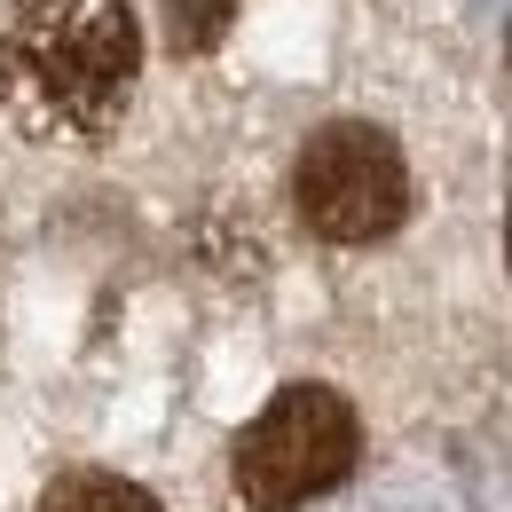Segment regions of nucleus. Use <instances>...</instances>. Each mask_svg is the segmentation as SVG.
Here are the masks:
<instances>
[{
	"instance_id": "3",
	"label": "nucleus",
	"mask_w": 512,
	"mask_h": 512,
	"mask_svg": "<svg viewBox=\"0 0 512 512\" xmlns=\"http://www.w3.org/2000/svg\"><path fill=\"white\" fill-rule=\"evenodd\" d=\"M292 205L323 245H379L410 221V158L371 119H331L292 158Z\"/></svg>"
},
{
	"instance_id": "6",
	"label": "nucleus",
	"mask_w": 512,
	"mask_h": 512,
	"mask_svg": "<svg viewBox=\"0 0 512 512\" xmlns=\"http://www.w3.org/2000/svg\"><path fill=\"white\" fill-rule=\"evenodd\" d=\"M505 253H512V229H505Z\"/></svg>"
},
{
	"instance_id": "1",
	"label": "nucleus",
	"mask_w": 512,
	"mask_h": 512,
	"mask_svg": "<svg viewBox=\"0 0 512 512\" xmlns=\"http://www.w3.org/2000/svg\"><path fill=\"white\" fill-rule=\"evenodd\" d=\"M142 79L127 0H16L0 24V119L32 142H103Z\"/></svg>"
},
{
	"instance_id": "5",
	"label": "nucleus",
	"mask_w": 512,
	"mask_h": 512,
	"mask_svg": "<svg viewBox=\"0 0 512 512\" xmlns=\"http://www.w3.org/2000/svg\"><path fill=\"white\" fill-rule=\"evenodd\" d=\"M166 8V40L197 56V48H213L221 32H229V16H237V0H158Z\"/></svg>"
},
{
	"instance_id": "4",
	"label": "nucleus",
	"mask_w": 512,
	"mask_h": 512,
	"mask_svg": "<svg viewBox=\"0 0 512 512\" xmlns=\"http://www.w3.org/2000/svg\"><path fill=\"white\" fill-rule=\"evenodd\" d=\"M32 512H166L142 481H127V473H95V465H79V473H56L48 481V497Z\"/></svg>"
},
{
	"instance_id": "2",
	"label": "nucleus",
	"mask_w": 512,
	"mask_h": 512,
	"mask_svg": "<svg viewBox=\"0 0 512 512\" xmlns=\"http://www.w3.org/2000/svg\"><path fill=\"white\" fill-rule=\"evenodd\" d=\"M363 465V418L339 386H284L229 449L237 497L253 512H300Z\"/></svg>"
}]
</instances>
